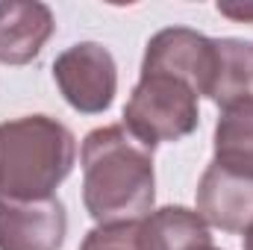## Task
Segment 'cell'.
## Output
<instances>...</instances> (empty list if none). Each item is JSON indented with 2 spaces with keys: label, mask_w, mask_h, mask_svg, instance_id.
Returning <instances> with one entry per match:
<instances>
[{
  "label": "cell",
  "mask_w": 253,
  "mask_h": 250,
  "mask_svg": "<svg viewBox=\"0 0 253 250\" xmlns=\"http://www.w3.org/2000/svg\"><path fill=\"white\" fill-rule=\"evenodd\" d=\"M212 165L253 180V106L230 109L218 118Z\"/></svg>",
  "instance_id": "obj_11"
},
{
  "label": "cell",
  "mask_w": 253,
  "mask_h": 250,
  "mask_svg": "<svg viewBox=\"0 0 253 250\" xmlns=\"http://www.w3.org/2000/svg\"><path fill=\"white\" fill-rule=\"evenodd\" d=\"M77 159L74 132L56 118L24 115L0 124V197L47 200Z\"/></svg>",
  "instance_id": "obj_2"
},
{
  "label": "cell",
  "mask_w": 253,
  "mask_h": 250,
  "mask_svg": "<svg viewBox=\"0 0 253 250\" xmlns=\"http://www.w3.org/2000/svg\"><path fill=\"white\" fill-rule=\"evenodd\" d=\"M206 97L224 112L253 106V42L215 39V59Z\"/></svg>",
  "instance_id": "obj_9"
},
{
  "label": "cell",
  "mask_w": 253,
  "mask_h": 250,
  "mask_svg": "<svg viewBox=\"0 0 253 250\" xmlns=\"http://www.w3.org/2000/svg\"><path fill=\"white\" fill-rule=\"evenodd\" d=\"M80 250H138V227L118 224V227H94Z\"/></svg>",
  "instance_id": "obj_12"
},
{
  "label": "cell",
  "mask_w": 253,
  "mask_h": 250,
  "mask_svg": "<svg viewBox=\"0 0 253 250\" xmlns=\"http://www.w3.org/2000/svg\"><path fill=\"white\" fill-rule=\"evenodd\" d=\"M245 250H253V227L245 233Z\"/></svg>",
  "instance_id": "obj_14"
},
{
  "label": "cell",
  "mask_w": 253,
  "mask_h": 250,
  "mask_svg": "<svg viewBox=\"0 0 253 250\" xmlns=\"http://www.w3.org/2000/svg\"><path fill=\"white\" fill-rule=\"evenodd\" d=\"M215 59V39H206L186 27H168L159 30L144 50L141 74H168L183 80L200 94H206L209 74Z\"/></svg>",
  "instance_id": "obj_5"
},
{
  "label": "cell",
  "mask_w": 253,
  "mask_h": 250,
  "mask_svg": "<svg viewBox=\"0 0 253 250\" xmlns=\"http://www.w3.org/2000/svg\"><path fill=\"white\" fill-rule=\"evenodd\" d=\"M197 121V91L168 74H141L124 106V126L150 150L191 135Z\"/></svg>",
  "instance_id": "obj_3"
},
{
  "label": "cell",
  "mask_w": 253,
  "mask_h": 250,
  "mask_svg": "<svg viewBox=\"0 0 253 250\" xmlns=\"http://www.w3.org/2000/svg\"><path fill=\"white\" fill-rule=\"evenodd\" d=\"M138 250H212V233L197 212L162 206L138 227Z\"/></svg>",
  "instance_id": "obj_10"
},
{
  "label": "cell",
  "mask_w": 253,
  "mask_h": 250,
  "mask_svg": "<svg viewBox=\"0 0 253 250\" xmlns=\"http://www.w3.org/2000/svg\"><path fill=\"white\" fill-rule=\"evenodd\" d=\"M197 215L224 233H248L253 227V180L209 165L197 183Z\"/></svg>",
  "instance_id": "obj_7"
},
{
  "label": "cell",
  "mask_w": 253,
  "mask_h": 250,
  "mask_svg": "<svg viewBox=\"0 0 253 250\" xmlns=\"http://www.w3.org/2000/svg\"><path fill=\"white\" fill-rule=\"evenodd\" d=\"M153 150L124 124L97 126L83 141V203L97 227L135 224L153 212Z\"/></svg>",
  "instance_id": "obj_1"
},
{
  "label": "cell",
  "mask_w": 253,
  "mask_h": 250,
  "mask_svg": "<svg viewBox=\"0 0 253 250\" xmlns=\"http://www.w3.org/2000/svg\"><path fill=\"white\" fill-rule=\"evenodd\" d=\"M56 21L47 3L39 0H3L0 3V62L27 65L33 62L47 39L53 36Z\"/></svg>",
  "instance_id": "obj_8"
},
{
  "label": "cell",
  "mask_w": 253,
  "mask_h": 250,
  "mask_svg": "<svg viewBox=\"0 0 253 250\" xmlns=\"http://www.w3.org/2000/svg\"><path fill=\"white\" fill-rule=\"evenodd\" d=\"M212 250H215V248H212Z\"/></svg>",
  "instance_id": "obj_15"
},
{
  "label": "cell",
  "mask_w": 253,
  "mask_h": 250,
  "mask_svg": "<svg viewBox=\"0 0 253 250\" xmlns=\"http://www.w3.org/2000/svg\"><path fill=\"white\" fill-rule=\"evenodd\" d=\"M218 12L233 18V21H245V24H253V3H245V6H230V3H218Z\"/></svg>",
  "instance_id": "obj_13"
},
{
  "label": "cell",
  "mask_w": 253,
  "mask_h": 250,
  "mask_svg": "<svg viewBox=\"0 0 253 250\" xmlns=\"http://www.w3.org/2000/svg\"><path fill=\"white\" fill-rule=\"evenodd\" d=\"M53 80L62 97L83 115H100L118 91V68L112 53L97 42H80L53 62Z\"/></svg>",
  "instance_id": "obj_4"
},
{
  "label": "cell",
  "mask_w": 253,
  "mask_h": 250,
  "mask_svg": "<svg viewBox=\"0 0 253 250\" xmlns=\"http://www.w3.org/2000/svg\"><path fill=\"white\" fill-rule=\"evenodd\" d=\"M68 233L62 200L0 197V250H59Z\"/></svg>",
  "instance_id": "obj_6"
}]
</instances>
